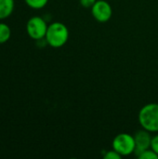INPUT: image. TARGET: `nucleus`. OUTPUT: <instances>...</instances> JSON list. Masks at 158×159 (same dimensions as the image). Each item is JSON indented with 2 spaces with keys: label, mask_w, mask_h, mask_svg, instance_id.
Returning a JSON list of instances; mask_svg holds the SVG:
<instances>
[{
  "label": "nucleus",
  "mask_w": 158,
  "mask_h": 159,
  "mask_svg": "<svg viewBox=\"0 0 158 159\" xmlns=\"http://www.w3.org/2000/svg\"><path fill=\"white\" fill-rule=\"evenodd\" d=\"M121 157H122V156L114 149L110 150V151H107L103 156L104 159H121Z\"/></svg>",
  "instance_id": "nucleus-11"
},
{
  "label": "nucleus",
  "mask_w": 158,
  "mask_h": 159,
  "mask_svg": "<svg viewBox=\"0 0 158 159\" xmlns=\"http://www.w3.org/2000/svg\"><path fill=\"white\" fill-rule=\"evenodd\" d=\"M69 39V30L67 26L60 21L52 22L48 25L45 40L51 48H58L64 46Z\"/></svg>",
  "instance_id": "nucleus-1"
},
{
  "label": "nucleus",
  "mask_w": 158,
  "mask_h": 159,
  "mask_svg": "<svg viewBox=\"0 0 158 159\" xmlns=\"http://www.w3.org/2000/svg\"><path fill=\"white\" fill-rule=\"evenodd\" d=\"M47 27V23L42 17L33 16L26 23V32L32 39L39 41L45 39Z\"/></svg>",
  "instance_id": "nucleus-4"
},
{
  "label": "nucleus",
  "mask_w": 158,
  "mask_h": 159,
  "mask_svg": "<svg viewBox=\"0 0 158 159\" xmlns=\"http://www.w3.org/2000/svg\"><path fill=\"white\" fill-rule=\"evenodd\" d=\"M14 0H0V20L7 19L14 10Z\"/></svg>",
  "instance_id": "nucleus-7"
},
{
  "label": "nucleus",
  "mask_w": 158,
  "mask_h": 159,
  "mask_svg": "<svg viewBox=\"0 0 158 159\" xmlns=\"http://www.w3.org/2000/svg\"><path fill=\"white\" fill-rule=\"evenodd\" d=\"M96 1L97 0H79L80 5L86 8H91L92 6L96 3Z\"/></svg>",
  "instance_id": "nucleus-12"
},
{
  "label": "nucleus",
  "mask_w": 158,
  "mask_h": 159,
  "mask_svg": "<svg viewBox=\"0 0 158 159\" xmlns=\"http://www.w3.org/2000/svg\"><path fill=\"white\" fill-rule=\"evenodd\" d=\"M11 36V29L10 27L5 23L0 22V45L7 43Z\"/></svg>",
  "instance_id": "nucleus-8"
},
{
  "label": "nucleus",
  "mask_w": 158,
  "mask_h": 159,
  "mask_svg": "<svg viewBox=\"0 0 158 159\" xmlns=\"http://www.w3.org/2000/svg\"><path fill=\"white\" fill-rule=\"evenodd\" d=\"M151 132L147 131L146 129H141L138 130L133 136L135 139V144L136 149L134 154L136 156L140 155L144 150H147L151 148V143H152V136L150 134Z\"/></svg>",
  "instance_id": "nucleus-6"
},
{
  "label": "nucleus",
  "mask_w": 158,
  "mask_h": 159,
  "mask_svg": "<svg viewBox=\"0 0 158 159\" xmlns=\"http://www.w3.org/2000/svg\"><path fill=\"white\" fill-rule=\"evenodd\" d=\"M151 149L155 151L158 155V134L152 137V143H151Z\"/></svg>",
  "instance_id": "nucleus-13"
},
{
  "label": "nucleus",
  "mask_w": 158,
  "mask_h": 159,
  "mask_svg": "<svg viewBox=\"0 0 158 159\" xmlns=\"http://www.w3.org/2000/svg\"><path fill=\"white\" fill-rule=\"evenodd\" d=\"M24 2L31 8L41 9L47 6L48 0H24Z\"/></svg>",
  "instance_id": "nucleus-9"
},
{
  "label": "nucleus",
  "mask_w": 158,
  "mask_h": 159,
  "mask_svg": "<svg viewBox=\"0 0 158 159\" xmlns=\"http://www.w3.org/2000/svg\"><path fill=\"white\" fill-rule=\"evenodd\" d=\"M93 18L99 22H107L113 15L111 5L105 0H97L91 7Z\"/></svg>",
  "instance_id": "nucleus-5"
},
{
  "label": "nucleus",
  "mask_w": 158,
  "mask_h": 159,
  "mask_svg": "<svg viewBox=\"0 0 158 159\" xmlns=\"http://www.w3.org/2000/svg\"><path fill=\"white\" fill-rule=\"evenodd\" d=\"M113 149L119 153L122 157H127L134 154L136 149L134 136L129 133L117 134L112 143Z\"/></svg>",
  "instance_id": "nucleus-3"
},
{
  "label": "nucleus",
  "mask_w": 158,
  "mask_h": 159,
  "mask_svg": "<svg viewBox=\"0 0 158 159\" xmlns=\"http://www.w3.org/2000/svg\"><path fill=\"white\" fill-rule=\"evenodd\" d=\"M139 123L149 132H158V103H148L139 112Z\"/></svg>",
  "instance_id": "nucleus-2"
},
{
  "label": "nucleus",
  "mask_w": 158,
  "mask_h": 159,
  "mask_svg": "<svg viewBox=\"0 0 158 159\" xmlns=\"http://www.w3.org/2000/svg\"><path fill=\"white\" fill-rule=\"evenodd\" d=\"M137 157L140 159H158V155L151 148H149L138 155Z\"/></svg>",
  "instance_id": "nucleus-10"
}]
</instances>
